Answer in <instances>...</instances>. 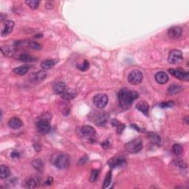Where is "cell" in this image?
Listing matches in <instances>:
<instances>
[{
    "instance_id": "1",
    "label": "cell",
    "mask_w": 189,
    "mask_h": 189,
    "mask_svg": "<svg viewBox=\"0 0 189 189\" xmlns=\"http://www.w3.org/2000/svg\"><path fill=\"white\" fill-rule=\"evenodd\" d=\"M119 105L123 110H128L131 107L135 100L138 98V93L135 91H130L127 89L120 90L117 94Z\"/></svg>"
},
{
    "instance_id": "2",
    "label": "cell",
    "mask_w": 189,
    "mask_h": 189,
    "mask_svg": "<svg viewBox=\"0 0 189 189\" xmlns=\"http://www.w3.org/2000/svg\"><path fill=\"white\" fill-rule=\"evenodd\" d=\"M125 149L129 153L136 154L139 152L143 148V141L140 138L134 139L125 145Z\"/></svg>"
},
{
    "instance_id": "3",
    "label": "cell",
    "mask_w": 189,
    "mask_h": 189,
    "mask_svg": "<svg viewBox=\"0 0 189 189\" xmlns=\"http://www.w3.org/2000/svg\"><path fill=\"white\" fill-rule=\"evenodd\" d=\"M183 59V53L179 50H171L169 52L168 61L171 65H177L179 64Z\"/></svg>"
},
{
    "instance_id": "4",
    "label": "cell",
    "mask_w": 189,
    "mask_h": 189,
    "mask_svg": "<svg viewBox=\"0 0 189 189\" xmlns=\"http://www.w3.org/2000/svg\"><path fill=\"white\" fill-rule=\"evenodd\" d=\"M108 96L106 94H98L93 98V103L98 109L104 108L108 103Z\"/></svg>"
},
{
    "instance_id": "5",
    "label": "cell",
    "mask_w": 189,
    "mask_h": 189,
    "mask_svg": "<svg viewBox=\"0 0 189 189\" xmlns=\"http://www.w3.org/2000/svg\"><path fill=\"white\" fill-rule=\"evenodd\" d=\"M47 117H41V119L39 120V121L36 124L37 126V129L39 131L41 134H46L50 130L51 126L50 124V120L47 119Z\"/></svg>"
},
{
    "instance_id": "6",
    "label": "cell",
    "mask_w": 189,
    "mask_h": 189,
    "mask_svg": "<svg viewBox=\"0 0 189 189\" xmlns=\"http://www.w3.org/2000/svg\"><path fill=\"white\" fill-rule=\"evenodd\" d=\"M143 75L142 72L140 70H133L129 73V77H128V81L132 85H138L141 83L143 81Z\"/></svg>"
},
{
    "instance_id": "7",
    "label": "cell",
    "mask_w": 189,
    "mask_h": 189,
    "mask_svg": "<svg viewBox=\"0 0 189 189\" xmlns=\"http://www.w3.org/2000/svg\"><path fill=\"white\" fill-rule=\"evenodd\" d=\"M70 165L68 157L65 154H60L55 161V166L59 169H65Z\"/></svg>"
},
{
    "instance_id": "8",
    "label": "cell",
    "mask_w": 189,
    "mask_h": 189,
    "mask_svg": "<svg viewBox=\"0 0 189 189\" xmlns=\"http://www.w3.org/2000/svg\"><path fill=\"white\" fill-rule=\"evenodd\" d=\"M169 73L173 76H174L177 79L180 80H184V81H188L189 79V74L188 72H185L182 69H169Z\"/></svg>"
},
{
    "instance_id": "9",
    "label": "cell",
    "mask_w": 189,
    "mask_h": 189,
    "mask_svg": "<svg viewBox=\"0 0 189 189\" xmlns=\"http://www.w3.org/2000/svg\"><path fill=\"white\" fill-rule=\"evenodd\" d=\"M81 134L84 137L86 138H89L90 140L93 139V138L96 135V131L95 129L90 126H84L81 129Z\"/></svg>"
},
{
    "instance_id": "10",
    "label": "cell",
    "mask_w": 189,
    "mask_h": 189,
    "mask_svg": "<svg viewBox=\"0 0 189 189\" xmlns=\"http://www.w3.org/2000/svg\"><path fill=\"white\" fill-rule=\"evenodd\" d=\"M182 28L179 26H174V27H170L168 30V36L170 39H177L180 38L182 35Z\"/></svg>"
},
{
    "instance_id": "11",
    "label": "cell",
    "mask_w": 189,
    "mask_h": 189,
    "mask_svg": "<svg viewBox=\"0 0 189 189\" xmlns=\"http://www.w3.org/2000/svg\"><path fill=\"white\" fill-rule=\"evenodd\" d=\"M47 72L45 71H39V72H35V73H33L32 75L30 76V80L32 82L34 83H39L41 81H44L47 77Z\"/></svg>"
},
{
    "instance_id": "12",
    "label": "cell",
    "mask_w": 189,
    "mask_h": 189,
    "mask_svg": "<svg viewBox=\"0 0 189 189\" xmlns=\"http://www.w3.org/2000/svg\"><path fill=\"white\" fill-rule=\"evenodd\" d=\"M126 162V159L122 157H114L113 158L110 159L108 162V165L111 169L119 167V166L124 165Z\"/></svg>"
},
{
    "instance_id": "13",
    "label": "cell",
    "mask_w": 189,
    "mask_h": 189,
    "mask_svg": "<svg viewBox=\"0 0 189 189\" xmlns=\"http://www.w3.org/2000/svg\"><path fill=\"white\" fill-rule=\"evenodd\" d=\"M8 126L12 129H18L23 126V122L19 117H13L8 121Z\"/></svg>"
},
{
    "instance_id": "14",
    "label": "cell",
    "mask_w": 189,
    "mask_h": 189,
    "mask_svg": "<svg viewBox=\"0 0 189 189\" xmlns=\"http://www.w3.org/2000/svg\"><path fill=\"white\" fill-rule=\"evenodd\" d=\"M14 27V22L11 20H8L5 22V27L2 32V36H6L9 35L10 33L12 32Z\"/></svg>"
},
{
    "instance_id": "15",
    "label": "cell",
    "mask_w": 189,
    "mask_h": 189,
    "mask_svg": "<svg viewBox=\"0 0 189 189\" xmlns=\"http://www.w3.org/2000/svg\"><path fill=\"white\" fill-rule=\"evenodd\" d=\"M155 80L159 84H165L169 81V76L165 72H159L155 75Z\"/></svg>"
},
{
    "instance_id": "16",
    "label": "cell",
    "mask_w": 189,
    "mask_h": 189,
    "mask_svg": "<svg viewBox=\"0 0 189 189\" xmlns=\"http://www.w3.org/2000/svg\"><path fill=\"white\" fill-rule=\"evenodd\" d=\"M66 86L65 83L62 82V81H59V82L55 83L53 86V90L56 94H63L66 91Z\"/></svg>"
},
{
    "instance_id": "17",
    "label": "cell",
    "mask_w": 189,
    "mask_h": 189,
    "mask_svg": "<svg viewBox=\"0 0 189 189\" xmlns=\"http://www.w3.org/2000/svg\"><path fill=\"white\" fill-rule=\"evenodd\" d=\"M136 108L138 110L140 111L142 113H143L145 115H148L149 110V106L145 101H140L138 102L136 104Z\"/></svg>"
},
{
    "instance_id": "18",
    "label": "cell",
    "mask_w": 189,
    "mask_h": 189,
    "mask_svg": "<svg viewBox=\"0 0 189 189\" xmlns=\"http://www.w3.org/2000/svg\"><path fill=\"white\" fill-rule=\"evenodd\" d=\"M29 69H30V67L28 65H23L15 68L13 70V72L19 75H25V74L27 73Z\"/></svg>"
},
{
    "instance_id": "19",
    "label": "cell",
    "mask_w": 189,
    "mask_h": 189,
    "mask_svg": "<svg viewBox=\"0 0 189 189\" xmlns=\"http://www.w3.org/2000/svg\"><path fill=\"white\" fill-rule=\"evenodd\" d=\"M19 59L21 61H23V62H33L36 61V58L35 57L32 56V55L27 54V53H22L19 56Z\"/></svg>"
},
{
    "instance_id": "20",
    "label": "cell",
    "mask_w": 189,
    "mask_h": 189,
    "mask_svg": "<svg viewBox=\"0 0 189 189\" xmlns=\"http://www.w3.org/2000/svg\"><path fill=\"white\" fill-rule=\"evenodd\" d=\"M10 174V169L8 166H5V165H2L1 166V170H0V177L1 179H6Z\"/></svg>"
},
{
    "instance_id": "21",
    "label": "cell",
    "mask_w": 189,
    "mask_h": 189,
    "mask_svg": "<svg viewBox=\"0 0 189 189\" xmlns=\"http://www.w3.org/2000/svg\"><path fill=\"white\" fill-rule=\"evenodd\" d=\"M183 90V87L180 85L177 84H173L170 86L168 89V93L169 95H175L177 93H179Z\"/></svg>"
},
{
    "instance_id": "22",
    "label": "cell",
    "mask_w": 189,
    "mask_h": 189,
    "mask_svg": "<svg viewBox=\"0 0 189 189\" xmlns=\"http://www.w3.org/2000/svg\"><path fill=\"white\" fill-rule=\"evenodd\" d=\"M55 65V61L54 60L49 59V60H45L44 61L41 62V67L43 70H47L51 69Z\"/></svg>"
},
{
    "instance_id": "23",
    "label": "cell",
    "mask_w": 189,
    "mask_h": 189,
    "mask_svg": "<svg viewBox=\"0 0 189 189\" xmlns=\"http://www.w3.org/2000/svg\"><path fill=\"white\" fill-rule=\"evenodd\" d=\"M32 166L37 171H41L44 168V163L41 159H36L32 162Z\"/></svg>"
},
{
    "instance_id": "24",
    "label": "cell",
    "mask_w": 189,
    "mask_h": 189,
    "mask_svg": "<svg viewBox=\"0 0 189 189\" xmlns=\"http://www.w3.org/2000/svg\"><path fill=\"white\" fill-rule=\"evenodd\" d=\"M2 52L6 56H12L15 53V49L14 47H11L5 46V47H1Z\"/></svg>"
},
{
    "instance_id": "25",
    "label": "cell",
    "mask_w": 189,
    "mask_h": 189,
    "mask_svg": "<svg viewBox=\"0 0 189 189\" xmlns=\"http://www.w3.org/2000/svg\"><path fill=\"white\" fill-rule=\"evenodd\" d=\"M148 138H149L152 143H153L154 144L159 145L160 143V138H159V135L155 134V133H149Z\"/></svg>"
},
{
    "instance_id": "26",
    "label": "cell",
    "mask_w": 189,
    "mask_h": 189,
    "mask_svg": "<svg viewBox=\"0 0 189 189\" xmlns=\"http://www.w3.org/2000/svg\"><path fill=\"white\" fill-rule=\"evenodd\" d=\"M112 125L114 126H116V128H117V134H121L122 133V131H124V128H125V126L123 124H121V123H120L119 121H116V120H114L113 121H112Z\"/></svg>"
},
{
    "instance_id": "27",
    "label": "cell",
    "mask_w": 189,
    "mask_h": 189,
    "mask_svg": "<svg viewBox=\"0 0 189 189\" xmlns=\"http://www.w3.org/2000/svg\"><path fill=\"white\" fill-rule=\"evenodd\" d=\"M111 181H112V171H109L108 173H107V175L105 177L104 181H103V188H106L107 187H109V185H110Z\"/></svg>"
},
{
    "instance_id": "28",
    "label": "cell",
    "mask_w": 189,
    "mask_h": 189,
    "mask_svg": "<svg viewBox=\"0 0 189 189\" xmlns=\"http://www.w3.org/2000/svg\"><path fill=\"white\" fill-rule=\"evenodd\" d=\"M38 181L34 178H30V179L27 180V182H26L25 187L27 188H33L36 187L37 185Z\"/></svg>"
},
{
    "instance_id": "29",
    "label": "cell",
    "mask_w": 189,
    "mask_h": 189,
    "mask_svg": "<svg viewBox=\"0 0 189 189\" xmlns=\"http://www.w3.org/2000/svg\"><path fill=\"white\" fill-rule=\"evenodd\" d=\"M25 3L33 10L37 9L39 7L40 2L39 0H30V1H25Z\"/></svg>"
},
{
    "instance_id": "30",
    "label": "cell",
    "mask_w": 189,
    "mask_h": 189,
    "mask_svg": "<svg viewBox=\"0 0 189 189\" xmlns=\"http://www.w3.org/2000/svg\"><path fill=\"white\" fill-rule=\"evenodd\" d=\"M107 117L104 114H100L97 116V118L95 120L97 125H103L107 121Z\"/></svg>"
},
{
    "instance_id": "31",
    "label": "cell",
    "mask_w": 189,
    "mask_h": 189,
    "mask_svg": "<svg viewBox=\"0 0 189 189\" xmlns=\"http://www.w3.org/2000/svg\"><path fill=\"white\" fill-rule=\"evenodd\" d=\"M172 151L174 154H176V155H179V154H182V152H183V147H182L181 145L176 143V144L173 145Z\"/></svg>"
},
{
    "instance_id": "32",
    "label": "cell",
    "mask_w": 189,
    "mask_h": 189,
    "mask_svg": "<svg viewBox=\"0 0 189 189\" xmlns=\"http://www.w3.org/2000/svg\"><path fill=\"white\" fill-rule=\"evenodd\" d=\"M98 175H99V171L97 169L93 170L91 172V174H90V177H89V181L91 183H94V182L96 181V180L98 179Z\"/></svg>"
},
{
    "instance_id": "33",
    "label": "cell",
    "mask_w": 189,
    "mask_h": 189,
    "mask_svg": "<svg viewBox=\"0 0 189 189\" xmlns=\"http://www.w3.org/2000/svg\"><path fill=\"white\" fill-rule=\"evenodd\" d=\"M28 46L30 47V48L33 50H39L42 49V46L41 44H39L38 42L34 41H30L28 42Z\"/></svg>"
},
{
    "instance_id": "34",
    "label": "cell",
    "mask_w": 189,
    "mask_h": 189,
    "mask_svg": "<svg viewBox=\"0 0 189 189\" xmlns=\"http://www.w3.org/2000/svg\"><path fill=\"white\" fill-rule=\"evenodd\" d=\"M78 68H79L80 70L83 71V72H85V71H86L89 68V62L87 60H85L83 62V64L78 65Z\"/></svg>"
},
{
    "instance_id": "35",
    "label": "cell",
    "mask_w": 189,
    "mask_h": 189,
    "mask_svg": "<svg viewBox=\"0 0 189 189\" xmlns=\"http://www.w3.org/2000/svg\"><path fill=\"white\" fill-rule=\"evenodd\" d=\"M175 105V103L172 100H169V101L163 102L159 104V107L160 108H171Z\"/></svg>"
},
{
    "instance_id": "36",
    "label": "cell",
    "mask_w": 189,
    "mask_h": 189,
    "mask_svg": "<svg viewBox=\"0 0 189 189\" xmlns=\"http://www.w3.org/2000/svg\"><path fill=\"white\" fill-rule=\"evenodd\" d=\"M75 93H63V95H62V98L67 100H70L73 99V98H75Z\"/></svg>"
},
{
    "instance_id": "37",
    "label": "cell",
    "mask_w": 189,
    "mask_h": 189,
    "mask_svg": "<svg viewBox=\"0 0 189 189\" xmlns=\"http://www.w3.org/2000/svg\"><path fill=\"white\" fill-rule=\"evenodd\" d=\"M175 165L177 166H179V167H181V168H186L187 167V165L184 162V161L181 160V159H177V160H175Z\"/></svg>"
},
{
    "instance_id": "38",
    "label": "cell",
    "mask_w": 189,
    "mask_h": 189,
    "mask_svg": "<svg viewBox=\"0 0 189 189\" xmlns=\"http://www.w3.org/2000/svg\"><path fill=\"white\" fill-rule=\"evenodd\" d=\"M87 159H88L87 156H84V157H81V158L79 159V165H84L85 163H86V161H87Z\"/></svg>"
},
{
    "instance_id": "39",
    "label": "cell",
    "mask_w": 189,
    "mask_h": 189,
    "mask_svg": "<svg viewBox=\"0 0 189 189\" xmlns=\"http://www.w3.org/2000/svg\"><path fill=\"white\" fill-rule=\"evenodd\" d=\"M53 183V179L51 177H49L47 178V180L44 182L45 185H51Z\"/></svg>"
},
{
    "instance_id": "40",
    "label": "cell",
    "mask_w": 189,
    "mask_h": 189,
    "mask_svg": "<svg viewBox=\"0 0 189 189\" xmlns=\"http://www.w3.org/2000/svg\"><path fill=\"white\" fill-rule=\"evenodd\" d=\"M11 157H13V158H18V157H19V153L18 152H13L11 153Z\"/></svg>"
},
{
    "instance_id": "41",
    "label": "cell",
    "mask_w": 189,
    "mask_h": 189,
    "mask_svg": "<svg viewBox=\"0 0 189 189\" xmlns=\"http://www.w3.org/2000/svg\"><path fill=\"white\" fill-rule=\"evenodd\" d=\"M109 145H110V142H109L108 140H106V141H104L103 143H102V147H103V149H107Z\"/></svg>"
},
{
    "instance_id": "42",
    "label": "cell",
    "mask_w": 189,
    "mask_h": 189,
    "mask_svg": "<svg viewBox=\"0 0 189 189\" xmlns=\"http://www.w3.org/2000/svg\"><path fill=\"white\" fill-rule=\"evenodd\" d=\"M185 122H186V124H188V116H186V117H185Z\"/></svg>"
}]
</instances>
